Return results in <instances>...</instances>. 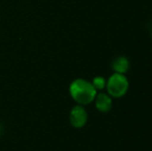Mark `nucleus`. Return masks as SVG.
I'll use <instances>...</instances> for the list:
<instances>
[{
  "instance_id": "nucleus-7",
  "label": "nucleus",
  "mask_w": 152,
  "mask_h": 151,
  "mask_svg": "<svg viewBox=\"0 0 152 151\" xmlns=\"http://www.w3.org/2000/svg\"><path fill=\"white\" fill-rule=\"evenodd\" d=\"M151 39H152V31H151Z\"/></svg>"
},
{
  "instance_id": "nucleus-6",
  "label": "nucleus",
  "mask_w": 152,
  "mask_h": 151,
  "mask_svg": "<svg viewBox=\"0 0 152 151\" xmlns=\"http://www.w3.org/2000/svg\"><path fill=\"white\" fill-rule=\"evenodd\" d=\"M91 84L93 85V87L95 88V90L97 91H102L106 89V84H107V79L102 76H95L91 81Z\"/></svg>"
},
{
  "instance_id": "nucleus-5",
  "label": "nucleus",
  "mask_w": 152,
  "mask_h": 151,
  "mask_svg": "<svg viewBox=\"0 0 152 151\" xmlns=\"http://www.w3.org/2000/svg\"><path fill=\"white\" fill-rule=\"evenodd\" d=\"M111 67H112L113 73L126 75V73H127L130 67V63L127 57L118 56L115 59H113L112 63H111Z\"/></svg>"
},
{
  "instance_id": "nucleus-4",
  "label": "nucleus",
  "mask_w": 152,
  "mask_h": 151,
  "mask_svg": "<svg viewBox=\"0 0 152 151\" xmlns=\"http://www.w3.org/2000/svg\"><path fill=\"white\" fill-rule=\"evenodd\" d=\"M113 99L107 92H97L93 101L95 109L100 113H109L113 108Z\"/></svg>"
},
{
  "instance_id": "nucleus-1",
  "label": "nucleus",
  "mask_w": 152,
  "mask_h": 151,
  "mask_svg": "<svg viewBox=\"0 0 152 151\" xmlns=\"http://www.w3.org/2000/svg\"><path fill=\"white\" fill-rule=\"evenodd\" d=\"M68 92L77 105L87 106L93 103L97 91L91 84V81L83 78H77L68 86Z\"/></svg>"
},
{
  "instance_id": "nucleus-3",
  "label": "nucleus",
  "mask_w": 152,
  "mask_h": 151,
  "mask_svg": "<svg viewBox=\"0 0 152 151\" xmlns=\"http://www.w3.org/2000/svg\"><path fill=\"white\" fill-rule=\"evenodd\" d=\"M68 120H69L70 125L75 128L84 127L88 121V113L85 109V106H74L68 115Z\"/></svg>"
},
{
  "instance_id": "nucleus-2",
  "label": "nucleus",
  "mask_w": 152,
  "mask_h": 151,
  "mask_svg": "<svg viewBox=\"0 0 152 151\" xmlns=\"http://www.w3.org/2000/svg\"><path fill=\"white\" fill-rule=\"evenodd\" d=\"M129 89V81L126 75L113 73L107 79L106 92L112 98H121Z\"/></svg>"
}]
</instances>
